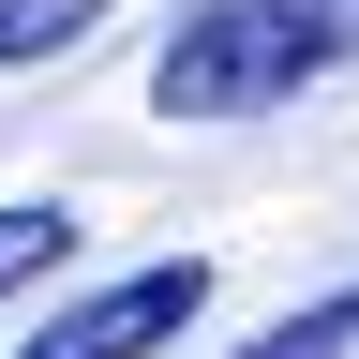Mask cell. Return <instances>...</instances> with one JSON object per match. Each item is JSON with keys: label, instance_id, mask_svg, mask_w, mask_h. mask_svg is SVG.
<instances>
[{"label": "cell", "instance_id": "6da1fadb", "mask_svg": "<svg viewBox=\"0 0 359 359\" xmlns=\"http://www.w3.org/2000/svg\"><path fill=\"white\" fill-rule=\"evenodd\" d=\"M344 60H359V0H195L150 60V105L165 120H255V105H299Z\"/></svg>", "mask_w": 359, "mask_h": 359}, {"label": "cell", "instance_id": "7a4b0ae2", "mask_svg": "<svg viewBox=\"0 0 359 359\" xmlns=\"http://www.w3.org/2000/svg\"><path fill=\"white\" fill-rule=\"evenodd\" d=\"M195 314H210V255H150V269H120V285L60 299L15 359H150V344H180V330H195Z\"/></svg>", "mask_w": 359, "mask_h": 359}, {"label": "cell", "instance_id": "3957f363", "mask_svg": "<svg viewBox=\"0 0 359 359\" xmlns=\"http://www.w3.org/2000/svg\"><path fill=\"white\" fill-rule=\"evenodd\" d=\"M75 240H90V224H75L60 195H15V210H0V299H30V285H45V269H60V255H75Z\"/></svg>", "mask_w": 359, "mask_h": 359}, {"label": "cell", "instance_id": "277c9868", "mask_svg": "<svg viewBox=\"0 0 359 359\" xmlns=\"http://www.w3.org/2000/svg\"><path fill=\"white\" fill-rule=\"evenodd\" d=\"M90 30H105V0H0V75L60 60V45H90Z\"/></svg>", "mask_w": 359, "mask_h": 359}, {"label": "cell", "instance_id": "5b68a950", "mask_svg": "<svg viewBox=\"0 0 359 359\" xmlns=\"http://www.w3.org/2000/svg\"><path fill=\"white\" fill-rule=\"evenodd\" d=\"M344 344H359V285H330V299H299L285 330H255L240 359H344Z\"/></svg>", "mask_w": 359, "mask_h": 359}]
</instances>
